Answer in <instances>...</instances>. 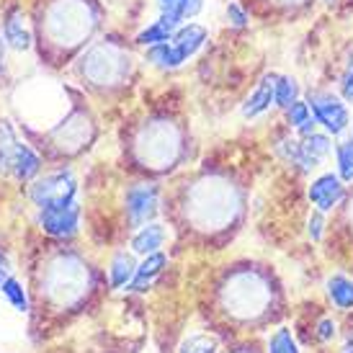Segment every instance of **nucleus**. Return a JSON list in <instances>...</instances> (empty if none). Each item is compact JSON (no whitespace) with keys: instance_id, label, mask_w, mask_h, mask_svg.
Returning a JSON list of instances; mask_svg holds the SVG:
<instances>
[{"instance_id":"f257e3e1","label":"nucleus","mask_w":353,"mask_h":353,"mask_svg":"<svg viewBox=\"0 0 353 353\" xmlns=\"http://www.w3.org/2000/svg\"><path fill=\"white\" fill-rule=\"evenodd\" d=\"M209 31L199 23H188V26H181V29L173 34L170 41H163V44H155L148 50V62H152L155 68L160 70H176L181 68L188 57H194L201 47H204Z\"/></svg>"},{"instance_id":"f03ea898","label":"nucleus","mask_w":353,"mask_h":353,"mask_svg":"<svg viewBox=\"0 0 353 353\" xmlns=\"http://www.w3.org/2000/svg\"><path fill=\"white\" fill-rule=\"evenodd\" d=\"M96 26L88 6L83 3H59L50 13V31L59 44H78Z\"/></svg>"},{"instance_id":"7ed1b4c3","label":"nucleus","mask_w":353,"mask_h":353,"mask_svg":"<svg viewBox=\"0 0 353 353\" xmlns=\"http://www.w3.org/2000/svg\"><path fill=\"white\" fill-rule=\"evenodd\" d=\"M31 201L37 204V209L75 204L78 201V181L70 170L52 173L31 186Z\"/></svg>"},{"instance_id":"20e7f679","label":"nucleus","mask_w":353,"mask_h":353,"mask_svg":"<svg viewBox=\"0 0 353 353\" xmlns=\"http://www.w3.org/2000/svg\"><path fill=\"white\" fill-rule=\"evenodd\" d=\"M176 152H178V134L170 124L160 121V124L142 132V137H139V155L152 168H163L168 163H173Z\"/></svg>"},{"instance_id":"39448f33","label":"nucleus","mask_w":353,"mask_h":353,"mask_svg":"<svg viewBox=\"0 0 353 353\" xmlns=\"http://www.w3.org/2000/svg\"><path fill=\"white\" fill-rule=\"evenodd\" d=\"M127 70V57L114 47H99L83 59V75L99 85L117 83Z\"/></svg>"},{"instance_id":"423d86ee","label":"nucleus","mask_w":353,"mask_h":353,"mask_svg":"<svg viewBox=\"0 0 353 353\" xmlns=\"http://www.w3.org/2000/svg\"><path fill=\"white\" fill-rule=\"evenodd\" d=\"M310 111L317 124H323L327 134H343L348 129V108L341 103L333 93H312L310 96Z\"/></svg>"},{"instance_id":"0eeeda50","label":"nucleus","mask_w":353,"mask_h":353,"mask_svg":"<svg viewBox=\"0 0 353 353\" xmlns=\"http://www.w3.org/2000/svg\"><path fill=\"white\" fill-rule=\"evenodd\" d=\"M83 268L75 265L72 261H65L59 258L57 263L52 265V274H50V286H52V294L57 296L59 302H70L83 292Z\"/></svg>"},{"instance_id":"6e6552de","label":"nucleus","mask_w":353,"mask_h":353,"mask_svg":"<svg viewBox=\"0 0 353 353\" xmlns=\"http://www.w3.org/2000/svg\"><path fill=\"white\" fill-rule=\"evenodd\" d=\"M80 222V204L68 206H50V209H39V225L41 230L52 237H70L78 232Z\"/></svg>"},{"instance_id":"1a4fd4ad","label":"nucleus","mask_w":353,"mask_h":353,"mask_svg":"<svg viewBox=\"0 0 353 353\" xmlns=\"http://www.w3.org/2000/svg\"><path fill=\"white\" fill-rule=\"evenodd\" d=\"M343 196H345L343 178L333 176V173H325L317 181H312V186H310V201L317 206V212L333 209Z\"/></svg>"},{"instance_id":"9d476101","label":"nucleus","mask_w":353,"mask_h":353,"mask_svg":"<svg viewBox=\"0 0 353 353\" xmlns=\"http://www.w3.org/2000/svg\"><path fill=\"white\" fill-rule=\"evenodd\" d=\"M127 212L134 225L152 219L157 212V188L155 186H134L127 194Z\"/></svg>"},{"instance_id":"9b49d317","label":"nucleus","mask_w":353,"mask_h":353,"mask_svg":"<svg viewBox=\"0 0 353 353\" xmlns=\"http://www.w3.org/2000/svg\"><path fill=\"white\" fill-rule=\"evenodd\" d=\"M39 157H37V152L29 148V145H23V142H19L16 148H13V152H10L8 163H6V170H8L13 178H19V181H31V178L39 173Z\"/></svg>"},{"instance_id":"f8f14e48","label":"nucleus","mask_w":353,"mask_h":353,"mask_svg":"<svg viewBox=\"0 0 353 353\" xmlns=\"http://www.w3.org/2000/svg\"><path fill=\"white\" fill-rule=\"evenodd\" d=\"M157 6H160V16L157 19L165 21L168 26H173V29H181V23L191 16H196L201 6H204V0H157Z\"/></svg>"},{"instance_id":"ddd939ff","label":"nucleus","mask_w":353,"mask_h":353,"mask_svg":"<svg viewBox=\"0 0 353 353\" xmlns=\"http://www.w3.org/2000/svg\"><path fill=\"white\" fill-rule=\"evenodd\" d=\"M274 80H276V75H265V78L255 85V90L248 96L245 106H243V117L245 119L261 117L263 111L271 108V103H276L274 101Z\"/></svg>"},{"instance_id":"4468645a","label":"nucleus","mask_w":353,"mask_h":353,"mask_svg":"<svg viewBox=\"0 0 353 353\" xmlns=\"http://www.w3.org/2000/svg\"><path fill=\"white\" fill-rule=\"evenodd\" d=\"M3 37L8 41V47H13L16 52H26L31 47V34L26 29V19L21 10H10L3 23Z\"/></svg>"},{"instance_id":"2eb2a0df","label":"nucleus","mask_w":353,"mask_h":353,"mask_svg":"<svg viewBox=\"0 0 353 353\" xmlns=\"http://www.w3.org/2000/svg\"><path fill=\"white\" fill-rule=\"evenodd\" d=\"M168 263V258L163 253H150L142 263L137 265L134 271V279L129 281V289L132 292H145V286H150L155 281V276L163 271V265Z\"/></svg>"},{"instance_id":"dca6fc26","label":"nucleus","mask_w":353,"mask_h":353,"mask_svg":"<svg viewBox=\"0 0 353 353\" xmlns=\"http://www.w3.org/2000/svg\"><path fill=\"white\" fill-rule=\"evenodd\" d=\"M163 243H165V227L148 225L132 237V250L139 255H150V253H157V248L163 245Z\"/></svg>"},{"instance_id":"f3484780","label":"nucleus","mask_w":353,"mask_h":353,"mask_svg":"<svg viewBox=\"0 0 353 353\" xmlns=\"http://www.w3.org/2000/svg\"><path fill=\"white\" fill-rule=\"evenodd\" d=\"M286 121H289V124H292L302 137L312 134L314 124H317L314 117H312V111H310V103H304V101H294L292 106L286 108Z\"/></svg>"},{"instance_id":"a211bd4d","label":"nucleus","mask_w":353,"mask_h":353,"mask_svg":"<svg viewBox=\"0 0 353 353\" xmlns=\"http://www.w3.org/2000/svg\"><path fill=\"white\" fill-rule=\"evenodd\" d=\"M302 150H304V155H307V160H310L314 168L323 157L330 155L333 145H330V137H327V134H317V132H312V134L302 137Z\"/></svg>"},{"instance_id":"6ab92c4d","label":"nucleus","mask_w":353,"mask_h":353,"mask_svg":"<svg viewBox=\"0 0 353 353\" xmlns=\"http://www.w3.org/2000/svg\"><path fill=\"white\" fill-rule=\"evenodd\" d=\"M327 294L333 299V304H338L341 310H351L353 307V281L345 276H333L327 281Z\"/></svg>"},{"instance_id":"aec40b11","label":"nucleus","mask_w":353,"mask_h":353,"mask_svg":"<svg viewBox=\"0 0 353 353\" xmlns=\"http://www.w3.org/2000/svg\"><path fill=\"white\" fill-rule=\"evenodd\" d=\"M274 101H276V106H281V108H289L294 101H299V85H296V80L286 78V75H276Z\"/></svg>"},{"instance_id":"412c9836","label":"nucleus","mask_w":353,"mask_h":353,"mask_svg":"<svg viewBox=\"0 0 353 353\" xmlns=\"http://www.w3.org/2000/svg\"><path fill=\"white\" fill-rule=\"evenodd\" d=\"M134 271H137V265L132 263V258L127 253H121L114 258V263H111V286L114 289H121V286H127L132 279H134Z\"/></svg>"},{"instance_id":"4be33fe9","label":"nucleus","mask_w":353,"mask_h":353,"mask_svg":"<svg viewBox=\"0 0 353 353\" xmlns=\"http://www.w3.org/2000/svg\"><path fill=\"white\" fill-rule=\"evenodd\" d=\"M0 294L6 296L10 302V307L16 310V312H26L29 310V299H26V292H23V286L13 279V276H8L3 284H0Z\"/></svg>"},{"instance_id":"5701e85b","label":"nucleus","mask_w":353,"mask_h":353,"mask_svg":"<svg viewBox=\"0 0 353 353\" xmlns=\"http://www.w3.org/2000/svg\"><path fill=\"white\" fill-rule=\"evenodd\" d=\"M335 155H338V170H341V178H343V181H353V137L341 142V145L335 148Z\"/></svg>"},{"instance_id":"b1692460","label":"nucleus","mask_w":353,"mask_h":353,"mask_svg":"<svg viewBox=\"0 0 353 353\" xmlns=\"http://www.w3.org/2000/svg\"><path fill=\"white\" fill-rule=\"evenodd\" d=\"M268 351H271V353H299V348H296L292 333H289L286 327H281V330H276V333L271 335Z\"/></svg>"},{"instance_id":"393cba45","label":"nucleus","mask_w":353,"mask_h":353,"mask_svg":"<svg viewBox=\"0 0 353 353\" xmlns=\"http://www.w3.org/2000/svg\"><path fill=\"white\" fill-rule=\"evenodd\" d=\"M178 353H214V341H209L206 335H194L181 345Z\"/></svg>"},{"instance_id":"a878e982","label":"nucleus","mask_w":353,"mask_h":353,"mask_svg":"<svg viewBox=\"0 0 353 353\" xmlns=\"http://www.w3.org/2000/svg\"><path fill=\"white\" fill-rule=\"evenodd\" d=\"M227 21L235 26V29H245L248 26V16H245V10L240 8L237 3H230L227 6Z\"/></svg>"},{"instance_id":"bb28decb","label":"nucleus","mask_w":353,"mask_h":353,"mask_svg":"<svg viewBox=\"0 0 353 353\" xmlns=\"http://www.w3.org/2000/svg\"><path fill=\"white\" fill-rule=\"evenodd\" d=\"M341 90H343V99L353 103V54L348 57V65L343 70V80H341Z\"/></svg>"},{"instance_id":"cd10ccee","label":"nucleus","mask_w":353,"mask_h":353,"mask_svg":"<svg viewBox=\"0 0 353 353\" xmlns=\"http://www.w3.org/2000/svg\"><path fill=\"white\" fill-rule=\"evenodd\" d=\"M323 212H314L312 216H310V237H312L314 243L323 237Z\"/></svg>"},{"instance_id":"c85d7f7f","label":"nucleus","mask_w":353,"mask_h":353,"mask_svg":"<svg viewBox=\"0 0 353 353\" xmlns=\"http://www.w3.org/2000/svg\"><path fill=\"white\" fill-rule=\"evenodd\" d=\"M317 335H320V341H330L335 335V325L330 320H323V323L317 325Z\"/></svg>"},{"instance_id":"c756f323","label":"nucleus","mask_w":353,"mask_h":353,"mask_svg":"<svg viewBox=\"0 0 353 353\" xmlns=\"http://www.w3.org/2000/svg\"><path fill=\"white\" fill-rule=\"evenodd\" d=\"M6 265H8V263H6V255L0 253V284L8 279V276H6V274H8V268H6Z\"/></svg>"},{"instance_id":"7c9ffc66","label":"nucleus","mask_w":353,"mask_h":353,"mask_svg":"<svg viewBox=\"0 0 353 353\" xmlns=\"http://www.w3.org/2000/svg\"><path fill=\"white\" fill-rule=\"evenodd\" d=\"M286 3H292V0H286Z\"/></svg>"}]
</instances>
